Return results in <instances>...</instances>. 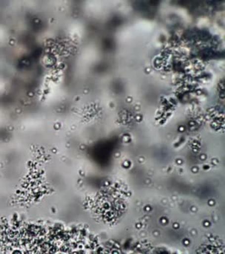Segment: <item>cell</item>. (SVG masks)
Wrapping results in <instances>:
<instances>
[{
  "mask_svg": "<svg viewBox=\"0 0 225 254\" xmlns=\"http://www.w3.org/2000/svg\"><path fill=\"white\" fill-rule=\"evenodd\" d=\"M125 201L119 192L110 190L102 192L98 196L95 204L96 216L105 223H113L125 211Z\"/></svg>",
  "mask_w": 225,
  "mask_h": 254,
  "instance_id": "obj_1",
  "label": "cell"
}]
</instances>
